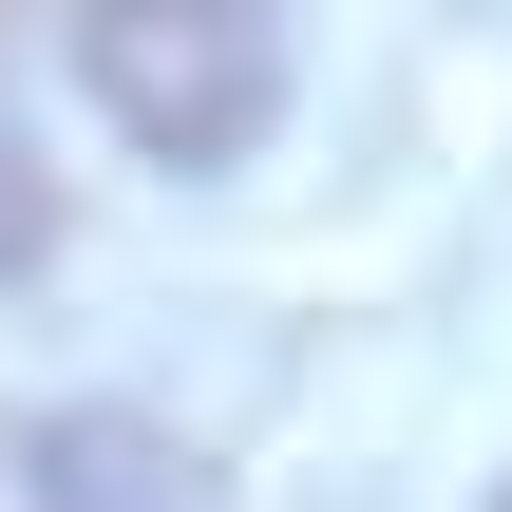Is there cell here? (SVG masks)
<instances>
[{
    "label": "cell",
    "mask_w": 512,
    "mask_h": 512,
    "mask_svg": "<svg viewBox=\"0 0 512 512\" xmlns=\"http://www.w3.org/2000/svg\"><path fill=\"white\" fill-rule=\"evenodd\" d=\"M494 512H512V494H494Z\"/></svg>",
    "instance_id": "obj_2"
},
{
    "label": "cell",
    "mask_w": 512,
    "mask_h": 512,
    "mask_svg": "<svg viewBox=\"0 0 512 512\" xmlns=\"http://www.w3.org/2000/svg\"><path fill=\"white\" fill-rule=\"evenodd\" d=\"M76 76H95V114L152 171H228L285 114V0H95L76 19Z\"/></svg>",
    "instance_id": "obj_1"
}]
</instances>
